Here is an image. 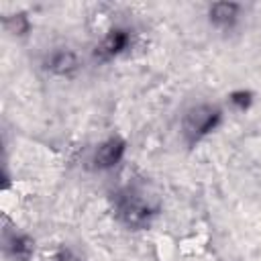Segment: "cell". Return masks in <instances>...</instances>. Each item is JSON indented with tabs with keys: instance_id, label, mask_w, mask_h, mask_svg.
<instances>
[{
	"instance_id": "cell-1",
	"label": "cell",
	"mask_w": 261,
	"mask_h": 261,
	"mask_svg": "<svg viewBox=\"0 0 261 261\" xmlns=\"http://www.w3.org/2000/svg\"><path fill=\"white\" fill-rule=\"evenodd\" d=\"M222 118V110L218 106L210 104H198L190 108L184 114L181 120V130L188 141V145H196L200 139H204L208 133H212Z\"/></svg>"
},
{
	"instance_id": "cell-2",
	"label": "cell",
	"mask_w": 261,
	"mask_h": 261,
	"mask_svg": "<svg viewBox=\"0 0 261 261\" xmlns=\"http://www.w3.org/2000/svg\"><path fill=\"white\" fill-rule=\"evenodd\" d=\"M118 214L122 218V222L126 226H133V228H143L145 224H149V218L153 212V208L149 204H145L143 200L126 194L124 198L118 200Z\"/></svg>"
},
{
	"instance_id": "cell-3",
	"label": "cell",
	"mask_w": 261,
	"mask_h": 261,
	"mask_svg": "<svg viewBox=\"0 0 261 261\" xmlns=\"http://www.w3.org/2000/svg\"><path fill=\"white\" fill-rule=\"evenodd\" d=\"M124 151H126V143L118 137H110L98 145V149L92 157V163L96 169H110L122 159Z\"/></svg>"
},
{
	"instance_id": "cell-4",
	"label": "cell",
	"mask_w": 261,
	"mask_h": 261,
	"mask_svg": "<svg viewBox=\"0 0 261 261\" xmlns=\"http://www.w3.org/2000/svg\"><path fill=\"white\" fill-rule=\"evenodd\" d=\"M128 41H130V37H128V33H126L124 29H112V31L102 39V43L96 47L94 55H96L98 59H102V61L112 59V57H116L120 51H124V49L128 47Z\"/></svg>"
},
{
	"instance_id": "cell-5",
	"label": "cell",
	"mask_w": 261,
	"mask_h": 261,
	"mask_svg": "<svg viewBox=\"0 0 261 261\" xmlns=\"http://www.w3.org/2000/svg\"><path fill=\"white\" fill-rule=\"evenodd\" d=\"M45 67H47L51 73H55V75L69 77V75H73V73L80 69V59L75 57V53L63 49V51L51 53V55L47 57V61H45Z\"/></svg>"
},
{
	"instance_id": "cell-6",
	"label": "cell",
	"mask_w": 261,
	"mask_h": 261,
	"mask_svg": "<svg viewBox=\"0 0 261 261\" xmlns=\"http://www.w3.org/2000/svg\"><path fill=\"white\" fill-rule=\"evenodd\" d=\"M239 10H241V6L234 4V2H216V4L210 6L208 16H210V22L214 27L230 29L239 18Z\"/></svg>"
},
{
	"instance_id": "cell-7",
	"label": "cell",
	"mask_w": 261,
	"mask_h": 261,
	"mask_svg": "<svg viewBox=\"0 0 261 261\" xmlns=\"http://www.w3.org/2000/svg\"><path fill=\"white\" fill-rule=\"evenodd\" d=\"M8 249L12 251V255L18 259V261H29L33 251H35V241L27 234H14L10 239V245Z\"/></svg>"
},
{
	"instance_id": "cell-8",
	"label": "cell",
	"mask_w": 261,
	"mask_h": 261,
	"mask_svg": "<svg viewBox=\"0 0 261 261\" xmlns=\"http://www.w3.org/2000/svg\"><path fill=\"white\" fill-rule=\"evenodd\" d=\"M6 27H8L10 33H14V35H24V33L29 31V20H27L24 14H14V16H8Z\"/></svg>"
},
{
	"instance_id": "cell-9",
	"label": "cell",
	"mask_w": 261,
	"mask_h": 261,
	"mask_svg": "<svg viewBox=\"0 0 261 261\" xmlns=\"http://www.w3.org/2000/svg\"><path fill=\"white\" fill-rule=\"evenodd\" d=\"M251 100H253V94H251V92H245V90H239V92H232V94H230V102H232L239 110L249 108Z\"/></svg>"
},
{
	"instance_id": "cell-10",
	"label": "cell",
	"mask_w": 261,
	"mask_h": 261,
	"mask_svg": "<svg viewBox=\"0 0 261 261\" xmlns=\"http://www.w3.org/2000/svg\"><path fill=\"white\" fill-rule=\"evenodd\" d=\"M55 261H80V257L75 253H71L69 249H61L55 257Z\"/></svg>"
}]
</instances>
